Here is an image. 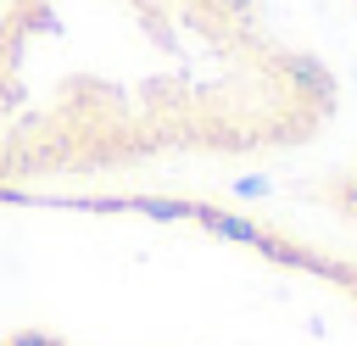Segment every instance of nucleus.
<instances>
[{
  "label": "nucleus",
  "mask_w": 357,
  "mask_h": 346,
  "mask_svg": "<svg viewBox=\"0 0 357 346\" xmlns=\"http://www.w3.org/2000/svg\"><path fill=\"white\" fill-rule=\"evenodd\" d=\"M357 156V0H0V195H307Z\"/></svg>",
  "instance_id": "obj_1"
}]
</instances>
